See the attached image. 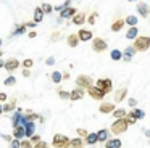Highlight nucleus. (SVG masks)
Masks as SVG:
<instances>
[{
    "label": "nucleus",
    "mask_w": 150,
    "mask_h": 148,
    "mask_svg": "<svg viewBox=\"0 0 150 148\" xmlns=\"http://www.w3.org/2000/svg\"><path fill=\"white\" fill-rule=\"evenodd\" d=\"M126 95H127V89H126V87H121V89L116 90V93H115V101L121 103L124 98H126Z\"/></svg>",
    "instance_id": "obj_16"
},
{
    "label": "nucleus",
    "mask_w": 150,
    "mask_h": 148,
    "mask_svg": "<svg viewBox=\"0 0 150 148\" xmlns=\"http://www.w3.org/2000/svg\"><path fill=\"white\" fill-rule=\"evenodd\" d=\"M69 3H71V0H66V2L65 3H62V5H60V6H57V11H63V10H65V8H69Z\"/></svg>",
    "instance_id": "obj_40"
},
{
    "label": "nucleus",
    "mask_w": 150,
    "mask_h": 148,
    "mask_svg": "<svg viewBox=\"0 0 150 148\" xmlns=\"http://www.w3.org/2000/svg\"><path fill=\"white\" fill-rule=\"evenodd\" d=\"M24 118H26V121H36V119H40V116L37 114V113H33V111H26V114H24Z\"/></svg>",
    "instance_id": "obj_29"
},
{
    "label": "nucleus",
    "mask_w": 150,
    "mask_h": 148,
    "mask_svg": "<svg viewBox=\"0 0 150 148\" xmlns=\"http://www.w3.org/2000/svg\"><path fill=\"white\" fill-rule=\"evenodd\" d=\"M94 85V82H92L91 76H87V74H79L78 77H76V87H79V89H86L87 90L89 87Z\"/></svg>",
    "instance_id": "obj_4"
},
{
    "label": "nucleus",
    "mask_w": 150,
    "mask_h": 148,
    "mask_svg": "<svg viewBox=\"0 0 150 148\" xmlns=\"http://www.w3.org/2000/svg\"><path fill=\"white\" fill-rule=\"evenodd\" d=\"M26 26H28V27H34V26H36V23H26Z\"/></svg>",
    "instance_id": "obj_53"
},
{
    "label": "nucleus",
    "mask_w": 150,
    "mask_h": 148,
    "mask_svg": "<svg viewBox=\"0 0 150 148\" xmlns=\"http://www.w3.org/2000/svg\"><path fill=\"white\" fill-rule=\"evenodd\" d=\"M84 95H86L84 89H79V87H76L74 90H71V92H69V100H73V101H76V100H81Z\"/></svg>",
    "instance_id": "obj_11"
},
{
    "label": "nucleus",
    "mask_w": 150,
    "mask_h": 148,
    "mask_svg": "<svg viewBox=\"0 0 150 148\" xmlns=\"http://www.w3.org/2000/svg\"><path fill=\"white\" fill-rule=\"evenodd\" d=\"M69 142H71V138L66 137L65 134H55L52 140V147L53 148H69Z\"/></svg>",
    "instance_id": "obj_1"
},
{
    "label": "nucleus",
    "mask_w": 150,
    "mask_h": 148,
    "mask_svg": "<svg viewBox=\"0 0 150 148\" xmlns=\"http://www.w3.org/2000/svg\"><path fill=\"white\" fill-rule=\"evenodd\" d=\"M62 76H63V79L66 80V79H68V77H69V73H65V74H62Z\"/></svg>",
    "instance_id": "obj_54"
},
{
    "label": "nucleus",
    "mask_w": 150,
    "mask_h": 148,
    "mask_svg": "<svg viewBox=\"0 0 150 148\" xmlns=\"http://www.w3.org/2000/svg\"><path fill=\"white\" fill-rule=\"evenodd\" d=\"M45 63H47V66H52V64L55 63V58H53V56L47 58V60H45Z\"/></svg>",
    "instance_id": "obj_47"
},
{
    "label": "nucleus",
    "mask_w": 150,
    "mask_h": 148,
    "mask_svg": "<svg viewBox=\"0 0 150 148\" xmlns=\"http://www.w3.org/2000/svg\"><path fill=\"white\" fill-rule=\"evenodd\" d=\"M124 121L127 122V125H132V124H136V122H137V119H136V116H134L132 113H129V114L124 116Z\"/></svg>",
    "instance_id": "obj_32"
},
{
    "label": "nucleus",
    "mask_w": 150,
    "mask_h": 148,
    "mask_svg": "<svg viewBox=\"0 0 150 148\" xmlns=\"http://www.w3.org/2000/svg\"><path fill=\"white\" fill-rule=\"evenodd\" d=\"M137 23H139V18L134 15H129L126 16V19H124V24H127L129 27H134V26H137Z\"/></svg>",
    "instance_id": "obj_23"
},
{
    "label": "nucleus",
    "mask_w": 150,
    "mask_h": 148,
    "mask_svg": "<svg viewBox=\"0 0 150 148\" xmlns=\"http://www.w3.org/2000/svg\"><path fill=\"white\" fill-rule=\"evenodd\" d=\"M84 140L82 138H79V137H76V138H71V142H69V148H84Z\"/></svg>",
    "instance_id": "obj_21"
},
{
    "label": "nucleus",
    "mask_w": 150,
    "mask_h": 148,
    "mask_svg": "<svg viewBox=\"0 0 150 148\" xmlns=\"http://www.w3.org/2000/svg\"><path fill=\"white\" fill-rule=\"evenodd\" d=\"M76 132H78V137H79V138H86V137H87V134H89V132L86 130V129H82V127L78 129Z\"/></svg>",
    "instance_id": "obj_41"
},
{
    "label": "nucleus",
    "mask_w": 150,
    "mask_h": 148,
    "mask_svg": "<svg viewBox=\"0 0 150 148\" xmlns=\"http://www.w3.org/2000/svg\"><path fill=\"white\" fill-rule=\"evenodd\" d=\"M18 66H20V61L16 60V58H10V60L5 61V69L8 71V73H13L15 69H18Z\"/></svg>",
    "instance_id": "obj_10"
},
{
    "label": "nucleus",
    "mask_w": 150,
    "mask_h": 148,
    "mask_svg": "<svg viewBox=\"0 0 150 148\" xmlns=\"http://www.w3.org/2000/svg\"><path fill=\"white\" fill-rule=\"evenodd\" d=\"M145 137H150V129H145Z\"/></svg>",
    "instance_id": "obj_55"
},
{
    "label": "nucleus",
    "mask_w": 150,
    "mask_h": 148,
    "mask_svg": "<svg viewBox=\"0 0 150 148\" xmlns=\"http://www.w3.org/2000/svg\"><path fill=\"white\" fill-rule=\"evenodd\" d=\"M13 138H16V140H23V138H26V135H24V127H23V125H20V127H15V129H13Z\"/></svg>",
    "instance_id": "obj_19"
},
{
    "label": "nucleus",
    "mask_w": 150,
    "mask_h": 148,
    "mask_svg": "<svg viewBox=\"0 0 150 148\" xmlns=\"http://www.w3.org/2000/svg\"><path fill=\"white\" fill-rule=\"evenodd\" d=\"M10 148H20V140L13 138V140L10 142Z\"/></svg>",
    "instance_id": "obj_45"
},
{
    "label": "nucleus",
    "mask_w": 150,
    "mask_h": 148,
    "mask_svg": "<svg viewBox=\"0 0 150 148\" xmlns=\"http://www.w3.org/2000/svg\"><path fill=\"white\" fill-rule=\"evenodd\" d=\"M137 13L142 15V18H147V16L150 15V13H149V6H147L145 3H137Z\"/></svg>",
    "instance_id": "obj_22"
},
{
    "label": "nucleus",
    "mask_w": 150,
    "mask_h": 148,
    "mask_svg": "<svg viewBox=\"0 0 150 148\" xmlns=\"http://www.w3.org/2000/svg\"><path fill=\"white\" fill-rule=\"evenodd\" d=\"M97 16H98V13L97 11H94V13H91V16H89L86 21L89 23V24H95V21H97Z\"/></svg>",
    "instance_id": "obj_39"
},
{
    "label": "nucleus",
    "mask_w": 150,
    "mask_h": 148,
    "mask_svg": "<svg viewBox=\"0 0 150 148\" xmlns=\"http://www.w3.org/2000/svg\"><path fill=\"white\" fill-rule=\"evenodd\" d=\"M50 77H52V80H53L55 84H60V82L63 80V76H62V73H60V71H53Z\"/></svg>",
    "instance_id": "obj_30"
},
{
    "label": "nucleus",
    "mask_w": 150,
    "mask_h": 148,
    "mask_svg": "<svg viewBox=\"0 0 150 148\" xmlns=\"http://www.w3.org/2000/svg\"><path fill=\"white\" fill-rule=\"evenodd\" d=\"M111 114H113V118H116V119H123L124 116L127 114V113H126V109H123V108H118V109H115V111L111 113Z\"/></svg>",
    "instance_id": "obj_28"
},
{
    "label": "nucleus",
    "mask_w": 150,
    "mask_h": 148,
    "mask_svg": "<svg viewBox=\"0 0 150 148\" xmlns=\"http://www.w3.org/2000/svg\"><path fill=\"white\" fill-rule=\"evenodd\" d=\"M29 142H31V143H33V145H36V143H39V142H40V135H37V134H34V135H33V137H31V138H29Z\"/></svg>",
    "instance_id": "obj_43"
},
{
    "label": "nucleus",
    "mask_w": 150,
    "mask_h": 148,
    "mask_svg": "<svg viewBox=\"0 0 150 148\" xmlns=\"http://www.w3.org/2000/svg\"><path fill=\"white\" fill-rule=\"evenodd\" d=\"M5 66V61L4 60H0V68H4Z\"/></svg>",
    "instance_id": "obj_56"
},
{
    "label": "nucleus",
    "mask_w": 150,
    "mask_h": 148,
    "mask_svg": "<svg viewBox=\"0 0 150 148\" xmlns=\"http://www.w3.org/2000/svg\"><path fill=\"white\" fill-rule=\"evenodd\" d=\"M44 19V11H42V8H39V6H37L36 10H34V23H40Z\"/></svg>",
    "instance_id": "obj_26"
},
{
    "label": "nucleus",
    "mask_w": 150,
    "mask_h": 148,
    "mask_svg": "<svg viewBox=\"0 0 150 148\" xmlns=\"http://www.w3.org/2000/svg\"><path fill=\"white\" fill-rule=\"evenodd\" d=\"M107 42H105V39L102 37H94L92 39V50L97 51V53H102V51L107 50Z\"/></svg>",
    "instance_id": "obj_5"
},
{
    "label": "nucleus",
    "mask_w": 150,
    "mask_h": 148,
    "mask_svg": "<svg viewBox=\"0 0 150 148\" xmlns=\"http://www.w3.org/2000/svg\"><path fill=\"white\" fill-rule=\"evenodd\" d=\"M139 37V29L134 26V27H129L126 32V39H129V40H136V39Z\"/></svg>",
    "instance_id": "obj_20"
},
{
    "label": "nucleus",
    "mask_w": 150,
    "mask_h": 148,
    "mask_svg": "<svg viewBox=\"0 0 150 148\" xmlns=\"http://www.w3.org/2000/svg\"><path fill=\"white\" fill-rule=\"evenodd\" d=\"M111 60H115V61H120V60H123V51H120V50H111Z\"/></svg>",
    "instance_id": "obj_31"
},
{
    "label": "nucleus",
    "mask_w": 150,
    "mask_h": 148,
    "mask_svg": "<svg viewBox=\"0 0 150 148\" xmlns=\"http://www.w3.org/2000/svg\"><path fill=\"white\" fill-rule=\"evenodd\" d=\"M123 26H124V19L123 18H118V19H115V21L111 23V31H113V32H120L121 29H123Z\"/></svg>",
    "instance_id": "obj_18"
},
{
    "label": "nucleus",
    "mask_w": 150,
    "mask_h": 148,
    "mask_svg": "<svg viewBox=\"0 0 150 148\" xmlns=\"http://www.w3.org/2000/svg\"><path fill=\"white\" fill-rule=\"evenodd\" d=\"M4 84L7 87H11V85H15V84H16V79H15V76H8L7 79L4 80Z\"/></svg>",
    "instance_id": "obj_35"
},
{
    "label": "nucleus",
    "mask_w": 150,
    "mask_h": 148,
    "mask_svg": "<svg viewBox=\"0 0 150 148\" xmlns=\"http://www.w3.org/2000/svg\"><path fill=\"white\" fill-rule=\"evenodd\" d=\"M95 87L97 89H100L102 92H105V93H110L111 92V89H113V84H111V79H98L97 82H95Z\"/></svg>",
    "instance_id": "obj_6"
},
{
    "label": "nucleus",
    "mask_w": 150,
    "mask_h": 148,
    "mask_svg": "<svg viewBox=\"0 0 150 148\" xmlns=\"http://www.w3.org/2000/svg\"><path fill=\"white\" fill-rule=\"evenodd\" d=\"M2 138H4V140H7V142H11V140H13V137H11V135H7V134L2 135Z\"/></svg>",
    "instance_id": "obj_48"
},
{
    "label": "nucleus",
    "mask_w": 150,
    "mask_h": 148,
    "mask_svg": "<svg viewBox=\"0 0 150 148\" xmlns=\"http://www.w3.org/2000/svg\"><path fill=\"white\" fill-rule=\"evenodd\" d=\"M126 130H127V122L124 121V118L123 119H116L110 127V132L115 134V135H120V134H123V132H126Z\"/></svg>",
    "instance_id": "obj_3"
},
{
    "label": "nucleus",
    "mask_w": 150,
    "mask_h": 148,
    "mask_svg": "<svg viewBox=\"0 0 150 148\" xmlns=\"http://www.w3.org/2000/svg\"><path fill=\"white\" fill-rule=\"evenodd\" d=\"M23 76H24V77H29V76H31V71H29V69H23Z\"/></svg>",
    "instance_id": "obj_51"
},
{
    "label": "nucleus",
    "mask_w": 150,
    "mask_h": 148,
    "mask_svg": "<svg viewBox=\"0 0 150 148\" xmlns=\"http://www.w3.org/2000/svg\"><path fill=\"white\" fill-rule=\"evenodd\" d=\"M132 47L136 48V51H147L150 48V37L149 35H140V37H137L134 40Z\"/></svg>",
    "instance_id": "obj_2"
},
{
    "label": "nucleus",
    "mask_w": 150,
    "mask_h": 148,
    "mask_svg": "<svg viewBox=\"0 0 150 148\" xmlns=\"http://www.w3.org/2000/svg\"><path fill=\"white\" fill-rule=\"evenodd\" d=\"M98 111H100V113H103V114H108V113H113V111H115V105H113V103L105 101V103H102V105L98 106Z\"/></svg>",
    "instance_id": "obj_15"
},
{
    "label": "nucleus",
    "mask_w": 150,
    "mask_h": 148,
    "mask_svg": "<svg viewBox=\"0 0 150 148\" xmlns=\"http://www.w3.org/2000/svg\"><path fill=\"white\" fill-rule=\"evenodd\" d=\"M28 29V26H26V23H23V24H20L18 26V29L16 31H13V35H20V34H23L24 31Z\"/></svg>",
    "instance_id": "obj_34"
},
{
    "label": "nucleus",
    "mask_w": 150,
    "mask_h": 148,
    "mask_svg": "<svg viewBox=\"0 0 150 148\" xmlns=\"http://www.w3.org/2000/svg\"><path fill=\"white\" fill-rule=\"evenodd\" d=\"M5 100H7V93L0 92V101H5Z\"/></svg>",
    "instance_id": "obj_49"
},
{
    "label": "nucleus",
    "mask_w": 150,
    "mask_h": 148,
    "mask_svg": "<svg viewBox=\"0 0 150 148\" xmlns=\"http://www.w3.org/2000/svg\"><path fill=\"white\" fill-rule=\"evenodd\" d=\"M58 37H60V32H58V31H57V32H53V34H52V40H57Z\"/></svg>",
    "instance_id": "obj_50"
},
{
    "label": "nucleus",
    "mask_w": 150,
    "mask_h": 148,
    "mask_svg": "<svg viewBox=\"0 0 150 148\" xmlns=\"http://www.w3.org/2000/svg\"><path fill=\"white\" fill-rule=\"evenodd\" d=\"M129 2H136V0H129Z\"/></svg>",
    "instance_id": "obj_59"
},
{
    "label": "nucleus",
    "mask_w": 150,
    "mask_h": 148,
    "mask_svg": "<svg viewBox=\"0 0 150 148\" xmlns=\"http://www.w3.org/2000/svg\"><path fill=\"white\" fill-rule=\"evenodd\" d=\"M103 145H105V148H121L123 142H121L118 137H115V138H108Z\"/></svg>",
    "instance_id": "obj_13"
},
{
    "label": "nucleus",
    "mask_w": 150,
    "mask_h": 148,
    "mask_svg": "<svg viewBox=\"0 0 150 148\" xmlns=\"http://www.w3.org/2000/svg\"><path fill=\"white\" fill-rule=\"evenodd\" d=\"M127 105H129L131 108H134V106L137 105V100L136 98H129V100H127Z\"/></svg>",
    "instance_id": "obj_46"
},
{
    "label": "nucleus",
    "mask_w": 150,
    "mask_h": 148,
    "mask_svg": "<svg viewBox=\"0 0 150 148\" xmlns=\"http://www.w3.org/2000/svg\"><path fill=\"white\" fill-rule=\"evenodd\" d=\"M78 37H79V42H87V40H92L94 35L89 29H79L78 31Z\"/></svg>",
    "instance_id": "obj_8"
},
{
    "label": "nucleus",
    "mask_w": 150,
    "mask_h": 148,
    "mask_svg": "<svg viewBox=\"0 0 150 148\" xmlns=\"http://www.w3.org/2000/svg\"><path fill=\"white\" fill-rule=\"evenodd\" d=\"M2 53H4V51H2V50H0V56H2Z\"/></svg>",
    "instance_id": "obj_58"
},
{
    "label": "nucleus",
    "mask_w": 150,
    "mask_h": 148,
    "mask_svg": "<svg viewBox=\"0 0 150 148\" xmlns=\"http://www.w3.org/2000/svg\"><path fill=\"white\" fill-rule=\"evenodd\" d=\"M86 145H95V143H98V140H97V134H87V137H86V142H84Z\"/></svg>",
    "instance_id": "obj_27"
},
{
    "label": "nucleus",
    "mask_w": 150,
    "mask_h": 148,
    "mask_svg": "<svg viewBox=\"0 0 150 148\" xmlns=\"http://www.w3.org/2000/svg\"><path fill=\"white\" fill-rule=\"evenodd\" d=\"M33 64H34V61L31 60V58H28V60H24V61H23V66H24V69H29V68L33 66Z\"/></svg>",
    "instance_id": "obj_42"
},
{
    "label": "nucleus",
    "mask_w": 150,
    "mask_h": 148,
    "mask_svg": "<svg viewBox=\"0 0 150 148\" xmlns=\"http://www.w3.org/2000/svg\"><path fill=\"white\" fill-rule=\"evenodd\" d=\"M149 13H150V8H149Z\"/></svg>",
    "instance_id": "obj_61"
},
{
    "label": "nucleus",
    "mask_w": 150,
    "mask_h": 148,
    "mask_svg": "<svg viewBox=\"0 0 150 148\" xmlns=\"http://www.w3.org/2000/svg\"><path fill=\"white\" fill-rule=\"evenodd\" d=\"M15 108H16V98H11V100H8V101L5 103L4 106H2V109H4V113H11Z\"/></svg>",
    "instance_id": "obj_17"
},
{
    "label": "nucleus",
    "mask_w": 150,
    "mask_h": 148,
    "mask_svg": "<svg viewBox=\"0 0 150 148\" xmlns=\"http://www.w3.org/2000/svg\"><path fill=\"white\" fill-rule=\"evenodd\" d=\"M29 37H31V39L36 37V31H31V32H29Z\"/></svg>",
    "instance_id": "obj_52"
},
{
    "label": "nucleus",
    "mask_w": 150,
    "mask_h": 148,
    "mask_svg": "<svg viewBox=\"0 0 150 148\" xmlns=\"http://www.w3.org/2000/svg\"><path fill=\"white\" fill-rule=\"evenodd\" d=\"M97 140H98V143H105V142L108 140V130L107 129H102V130L97 132Z\"/></svg>",
    "instance_id": "obj_24"
},
{
    "label": "nucleus",
    "mask_w": 150,
    "mask_h": 148,
    "mask_svg": "<svg viewBox=\"0 0 150 148\" xmlns=\"http://www.w3.org/2000/svg\"><path fill=\"white\" fill-rule=\"evenodd\" d=\"M0 45H2V40H0Z\"/></svg>",
    "instance_id": "obj_60"
},
{
    "label": "nucleus",
    "mask_w": 150,
    "mask_h": 148,
    "mask_svg": "<svg viewBox=\"0 0 150 148\" xmlns=\"http://www.w3.org/2000/svg\"><path fill=\"white\" fill-rule=\"evenodd\" d=\"M87 93H89V95H91L94 100H102L105 95H107V93H105V92H102L100 89H97L95 85L89 87V89H87Z\"/></svg>",
    "instance_id": "obj_7"
},
{
    "label": "nucleus",
    "mask_w": 150,
    "mask_h": 148,
    "mask_svg": "<svg viewBox=\"0 0 150 148\" xmlns=\"http://www.w3.org/2000/svg\"><path fill=\"white\" fill-rule=\"evenodd\" d=\"M33 148H49V143H47V142H44V140H40L39 143H36Z\"/></svg>",
    "instance_id": "obj_44"
},
{
    "label": "nucleus",
    "mask_w": 150,
    "mask_h": 148,
    "mask_svg": "<svg viewBox=\"0 0 150 148\" xmlns=\"http://www.w3.org/2000/svg\"><path fill=\"white\" fill-rule=\"evenodd\" d=\"M23 127H24V135H26V138H31L34 135V132H36V124H34L33 121H26V124H24Z\"/></svg>",
    "instance_id": "obj_9"
},
{
    "label": "nucleus",
    "mask_w": 150,
    "mask_h": 148,
    "mask_svg": "<svg viewBox=\"0 0 150 148\" xmlns=\"http://www.w3.org/2000/svg\"><path fill=\"white\" fill-rule=\"evenodd\" d=\"M40 8H42V11H44V15H49V13H52V10H53V6L50 5V3H44L42 6H40Z\"/></svg>",
    "instance_id": "obj_38"
},
{
    "label": "nucleus",
    "mask_w": 150,
    "mask_h": 148,
    "mask_svg": "<svg viewBox=\"0 0 150 148\" xmlns=\"http://www.w3.org/2000/svg\"><path fill=\"white\" fill-rule=\"evenodd\" d=\"M34 145L31 143L28 138H23V140H20V148H33Z\"/></svg>",
    "instance_id": "obj_36"
},
{
    "label": "nucleus",
    "mask_w": 150,
    "mask_h": 148,
    "mask_svg": "<svg viewBox=\"0 0 150 148\" xmlns=\"http://www.w3.org/2000/svg\"><path fill=\"white\" fill-rule=\"evenodd\" d=\"M57 92H58V97L62 100H69V92H66V90H63V89H57Z\"/></svg>",
    "instance_id": "obj_33"
},
{
    "label": "nucleus",
    "mask_w": 150,
    "mask_h": 148,
    "mask_svg": "<svg viewBox=\"0 0 150 148\" xmlns=\"http://www.w3.org/2000/svg\"><path fill=\"white\" fill-rule=\"evenodd\" d=\"M78 44H79L78 34H69V35H68V45H69V47L74 48V47H78Z\"/></svg>",
    "instance_id": "obj_25"
},
{
    "label": "nucleus",
    "mask_w": 150,
    "mask_h": 148,
    "mask_svg": "<svg viewBox=\"0 0 150 148\" xmlns=\"http://www.w3.org/2000/svg\"><path fill=\"white\" fill-rule=\"evenodd\" d=\"M86 13H76L74 16L71 18V21H73V24H76V26H82L86 23Z\"/></svg>",
    "instance_id": "obj_14"
},
{
    "label": "nucleus",
    "mask_w": 150,
    "mask_h": 148,
    "mask_svg": "<svg viewBox=\"0 0 150 148\" xmlns=\"http://www.w3.org/2000/svg\"><path fill=\"white\" fill-rule=\"evenodd\" d=\"M132 114L136 116V119H144V116H145V113H144L142 109H139V108H134Z\"/></svg>",
    "instance_id": "obj_37"
},
{
    "label": "nucleus",
    "mask_w": 150,
    "mask_h": 148,
    "mask_svg": "<svg viewBox=\"0 0 150 148\" xmlns=\"http://www.w3.org/2000/svg\"><path fill=\"white\" fill-rule=\"evenodd\" d=\"M2 113H4V109H2V105H0V114H2Z\"/></svg>",
    "instance_id": "obj_57"
},
{
    "label": "nucleus",
    "mask_w": 150,
    "mask_h": 148,
    "mask_svg": "<svg viewBox=\"0 0 150 148\" xmlns=\"http://www.w3.org/2000/svg\"><path fill=\"white\" fill-rule=\"evenodd\" d=\"M76 13H78V11H76V8H73V6L65 8L63 11H60V19H71Z\"/></svg>",
    "instance_id": "obj_12"
}]
</instances>
